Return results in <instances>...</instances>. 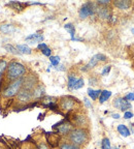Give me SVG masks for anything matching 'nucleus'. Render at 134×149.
<instances>
[{
  "mask_svg": "<svg viewBox=\"0 0 134 149\" xmlns=\"http://www.w3.org/2000/svg\"><path fill=\"white\" fill-rule=\"evenodd\" d=\"M90 140L89 130L85 127H75L68 134V141L76 146L82 147L86 145Z\"/></svg>",
  "mask_w": 134,
  "mask_h": 149,
  "instance_id": "nucleus-1",
  "label": "nucleus"
},
{
  "mask_svg": "<svg viewBox=\"0 0 134 149\" xmlns=\"http://www.w3.org/2000/svg\"><path fill=\"white\" fill-rule=\"evenodd\" d=\"M26 74V68L22 63L12 61L9 62L6 68V79L8 81H16L18 79H21Z\"/></svg>",
  "mask_w": 134,
  "mask_h": 149,
  "instance_id": "nucleus-2",
  "label": "nucleus"
},
{
  "mask_svg": "<svg viewBox=\"0 0 134 149\" xmlns=\"http://www.w3.org/2000/svg\"><path fill=\"white\" fill-rule=\"evenodd\" d=\"M23 82H24V78L21 79H18L16 81H12L7 85L6 87L3 90V97H12V96L17 95L19 93V91L21 90L22 87H23Z\"/></svg>",
  "mask_w": 134,
  "mask_h": 149,
  "instance_id": "nucleus-3",
  "label": "nucleus"
},
{
  "mask_svg": "<svg viewBox=\"0 0 134 149\" xmlns=\"http://www.w3.org/2000/svg\"><path fill=\"white\" fill-rule=\"evenodd\" d=\"M95 13H96V5L93 2H87L81 7L79 14L82 19H86L90 16H93Z\"/></svg>",
  "mask_w": 134,
  "mask_h": 149,
  "instance_id": "nucleus-4",
  "label": "nucleus"
},
{
  "mask_svg": "<svg viewBox=\"0 0 134 149\" xmlns=\"http://www.w3.org/2000/svg\"><path fill=\"white\" fill-rule=\"evenodd\" d=\"M76 104H77V102H76V100L74 97L64 96V97H62L60 100L59 106H60L61 110H63V111H70V110H72L75 107Z\"/></svg>",
  "mask_w": 134,
  "mask_h": 149,
  "instance_id": "nucleus-5",
  "label": "nucleus"
},
{
  "mask_svg": "<svg viewBox=\"0 0 134 149\" xmlns=\"http://www.w3.org/2000/svg\"><path fill=\"white\" fill-rule=\"evenodd\" d=\"M73 124L69 121H62V122H59V123L55 124L53 126V128H57L58 133L61 135H68V134L73 130Z\"/></svg>",
  "mask_w": 134,
  "mask_h": 149,
  "instance_id": "nucleus-6",
  "label": "nucleus"
},
{
  "mask_svg": "<svg viewBox=\"0 0 134 149\" xmlns=\"http://www.w3.org/2000/svg\"><path fill=\"white\" fill-rule=\"evenodd\" d=\"M32 98H34L33 96V91L28 90V89L22 88L21 90L19 91V93L17 94V100L22 104H27L30 102Z\"/></svg>",
  "mask_w": 134,
  "mask_h": 149,
  "instance_id": "nucleus-7",
  "label": "nucleus"
},
{
  "mask_svg": "<svg viewBox=\"0 0 134 149\" xmlns=\"http://www.w3.org/2000/svg\"><path fill=\"white\" fill-rule=\"evenodd\" d=\"M113 106H115V108H117V109L121 110V111H123V112L129 111V109H131V107H132L130 102H128L125 97L116 98L115 102H113Z\"/></svg>",
  "mask_w": 134,
  "mask_h": 149,
  "instance_id": "nucleus-8",
  "label": "nucleus"
},
{
  "mask_svg": "<svg viewBox=\"0 0 134 149\" xmlns=\"http://www.w3.org/2000/svg\"><path fill=\"white\" fill-rule=\"evenodd\" d=\"M37 86V78L34 74H30L28 77L24 78L23 87L22 88L28 89V90H34V88Z\"/></svg>",
  "mask_w": 134,
  "mask_h": 149,
  "instance_id": "nucleus-9",
  "label": "nucleus"
},
{
  "mask_svg": "<svg viewBox=\"0 0 134 149\" xmlns=\"http://www.w3.org/2000/svg\"><path fill=\"white\" fill-rule=\"evenodd\" d=\"M46 141L52 148H55L60 145L61 137L59 133H48L46 134Z\"/></svg>",
  "mask_w": 134,
  "mask_h": 149,
  "instance_id": "nucleus-10",
  "label": "nucleus"
},
{
  "mask_svg": "<svg viewBox=\"0 0 134 149\" xmlns=\"http://www.w3.org/2000/svg\"><path fill=\"white\" fill-rule=\"evenodd\" d=\"M105 60H106V56L105 55H103V54H96V55H94L92 58L90 59L89 63L85 66L86 68L83 70H90V68H95V66L98 64V62H100V61H105Z\"/></svg>",
  "mask_w": 134,
  "mask_h": 149,
  "instance_id": "nucleus-11",
  "label": "nucleus"
},
{
  "mask_svg": "<svg viewBox=\"0 0 134 149\" xmlns=\"http://www.w3.org/2000/svg\"><path fill=\"white\" fill-rule=\"evenodd\" d=\"M96 14L99 18L108 20L111 18V9L107 7V5H98L96 6Z\"/></svg>",
  "mask_w": 134,
  "mask_h": 149,
  "instance_id": "nucleus-12",
  "label": "nucleus"
},
{
  "mask_svg": "<svg viewBox=\"0 0 134 149\" xmlns=\"http://www.w3.org/2000/svg\"><path fill=\"white\" fill-rule=\"evenodd\" d=\"M71 123L76 127H84L87 123V116L83 114H76L71 119Z\"/></svg>",
  "mask_w": 134,
  "mask_h": 149,
  "instance_id": "nucleus-13",
  "label": "nucleus"
},
{
  "mask_svg": "<svg viewBox=\"0 0 134 149\" xmlns=\"http://www.w3.org/2000/svg\"><path fill=\"white\" fill-rule=\"evenodd\" d=\"M16 31V27L12 24H2L0 25V32L3 34H12Z\"/></svg>",
  "mask_w": 134,
  "mask_h": 149,
  "instance_id": "nucleus-14",
  "label": "nucleus"
},
{
  "mask_svg": "<svg viewBox=\"0 0 134 149\" xmlns=\"http://www.w3.org/2000/svg\"><path fill=\"white\" fill-rule=\"evenodd\" d=\"M113 5L118 7L119 9H128L131 6V1H128V0H118V1L113 2Z\"/></svg>",
  "mask_w": 134,
  "mask_h": 149,
  "instance_id": "nucleus-15",
  "label": "nucleus"
},
{
  "mask_svg": "<svg viewBox=\"0 0 134 149\" xmlns=\"http://www.w3.org/2000/svg\"><path fill=\"white\" fill-rule=\"evenodd\" d=\"M44 40V36L41 34H38V33H34V34H31L29 36L26 37V42H29L30 44H34V42H40Z\"/></svg>",
  "mask_w": 134,
  "mask_h": 149,
  "instance_id": "nucleus-16",
  "label": "nucleus"
},
{
  "mask_svg": "<svg viewBox=\"0 0 134 149\" xmlns=\"http://www.w3.org/2000/svg\"><path fill=\"white\" fill-rule=\"evenodd\" d=\"M44 93H46V89H44V85L38 84L34 88V90H33V96H34V98L42 97L44 95Z\"/></svg>",
  "mask_w": 134,
  "mask_h": 149,
  "instance_id": "nucleus-17",
  "label": "nucleus"
},
{
  "mask_svg": "<svg viewBox=\"0 0 134 149\" xmlns=\"http://www.w3.org/2000/svg\"><path fill=\"white\" fill-rule=\"evenodd\" d=\"M118 132L123 136V137H129L131 134H130V130H128V127L124 124H119L118 125Z\"/></svg>",
  "mask_w": 134,
  "mask_h": 149,
  "instance_id": "nucleus-18",
  "label": "nucleus"
},
{
  "mask_svg": "<svg viewBox=\"0 0 134 149\" xmlns=\"http://www.w3.org/2000/svg\"><path fill=\"white\" fill-rule=\"evenodd\" d=\"M16 48L19 53L21 54H31V52H32L30 48L28 46H26V45H18Z\"/></svg>",
  "mask_w": 134,
  "mask_h": 149,
  "instance_id": "nucleus-19",
  "label": "nucleus"
},
{
  "mask_svg": "<svg viewBox=\"0 0 134 149\" xmlns=\"http://www.w3.org/2000/svg\"><path fill=\"white\" fill-rule=\"evenodd\" d=\"M59 149H81V147L76 146L70 142H62L59 145Z\"/></svg>",
  "mask_w": 134,
  "mask_h": 149,
  "instance_id": "nucleus-20",
  "label": "nucleus"
},
{
  "mask_svg": "<svg viewBox=\"0 0 134 149\" xmlns=\"http://www.w3.org/2000/svg\"><path fill=\"white\" fill-rule=\"evenodd\" d=\"M8 5L12 7V8L17 9V10H22L24 9V7L26 5H28V3H22V2H19V1H12V2L8 3Z\"/></svg>",
  "mask_w": 134,
  "mask_h": 149,
  "instance_id": "nucleus-21",
  "label": "nucleus"
},
{
  "mask_svg": "<svg viewBox=\"0 0 134 149\" xmlns=\"http://www.w3.org/2000/svg\"><path fill=\"white\" fill-rule=\"evenodd\" d=\"M101 92H102V91L100 90V89H98V90H93V89H91V88L88 89L89 96H90V97L92 98L93 100H97V97H99L100 94H101Z\"/></svg>",
  "mask_w": 134,
  "mask_h": 149,
  "instance_id": "nucleus-22",
  "label": "nucleus"
},
{
  "mask_svg": "<svg viewBox=\"0 0 134 149\" xmlns=\"http://www.w3.org/2000/svg\"><path fill=\"white\" fill-rule=\"evenodd\" d=\"M111 91H108V90H103V91H102L101 94H100V97H99L100 104H103L104 102H106V100L111 97Z\"/></svg>",
  "mask_w": 134,
  "mask_h": 149,
  "instance_id": "nucleus-23",
  "label": "nucleus"
},
{
  "mask_svg": "<svg viewBox=\"0 0 134 149\" xmlns=\"http://www.w3.org/2000/svg\"><path fill=\"white\" fill-rule=\"evenodd\" d=\"M64 28L71 35V40H74V38H75L74 37V35H75V28H74V26L72 24H66V25H64Z\"/></svg>",
  "mask_w": 134,
  "mask_h": 149,
  "instance_id": "nucleus-24",
  "label": "nucleus"
},
{
  "mask_svg": "<svg viewBox=\"0 0 134 149\" xmlns=\"http://www.w3.org/2000/svg\"><path fill=\"white\" fill-rule=\"evenodd\" d=\"M6 68H7L6 61H5L4 59H1V60H0V82H1L3 72H4V70H6Z\"/></svg>",
  "mask_w": 134,
  "mask_h": 149,
  "instance_id": "nucleus-25",
  "label": "nucleus"
},
{
  "mask_svg": "<svg viewBox=\"0 0 134 149\" xmlns=\"http://www.w3.org/2000/svg\"><path fill=\"white\" fill-rule=\"evenodd\" d=\"M77 80L74 76H69L68 77V88L69 89H73L74 85H75V83L77 82Z\"/></svg>",
  "mask_w": 134,
  "mask_h": 149,
  "instance_id": "nucleus-26",
  "label": "nucleus"
},
{
  "mask_svg": "<svg viewBox=\"0 0 134 149\" xmlns=\"http://www.w3.org/2000/svg\"><path fill=\"white\" fill-rule=\"evenodd\" d=\"M101 147H102V149H111V142H109V139H108V138H104V139L102 140Z\"/></svg>",
  "mask_w": 134,
  "mask_h": 149,
  "instance_id": "nucleus-27",
  "label": "nucleus"
},
{
  "mask_svg": "<svg viewBox=\"0 0 134 149\" xmlns=\"http://www.w3.org/2000/svg\"><path fill=\"white\" fill-rule=\"evenodd\" d=\"M5 50H6L7 52H9V53L12 54H19L18 50H17V48H15L14 46H12V45H5L4 47H3Z\"/></svg>",
  "mask_w": 134,
  "mask_h": 149,
  "instance_id": "nucleus-28",
  "label": "nucleus"
},
{
  "mask_svg": "<svg viewBox=\"0 0 134 149\" xmlns=\"http://www.w3.org/2000/svg\"><path fill=\"white\" fill-rule=\"evenodd\" d=\"M50 61H51V63L54 66H57L59 64V62H60V57L59 56H51L50 57Z\"/></svg>",
  "mask_w": 134,
  "mask_h": 149,
  "instance_id": "nucleus-29",
  "label": "nucleus"
},
{
  "mask_svg": "<svg viewBox=\"0 0 134 149\" xmlns=\"http://www.w3.org/2000/svg\"><path fill=\"white\" fill-rule=\"evenodd\" d=\"M84 86V79H79L77 80V82L75 83V85H74V87H73V89H79V88H82V87Z\"/></svg>",
  "mask_w": 134,
  "mask_h": 149,
  "instance_id": "nucleus-30",
  "label": "nucleus"
},
{
  "mask_svg": "<svg viewBox=\"0 0 134 149\" xmlns=\"http://www.w3.org/2000/svg\"><path fill=\"white\" fill-rule=\"evenodd\" d=\"M111 65H107V66H105V68H103V70H102L101 76H106V74H108V72H111Z\"/></svg>",
  "mask_w": 134,
  "mask_h": 149,
  "instance_id": "nucleus-31",
  "label": "nucleus"
},
{
  "mask_svg": "<svg viewBox=\"0 0 134 149\" xmlns=\"http://www.w3.org/2000/svg\"><path fill=\"white\" fill-rule=\"evenodd\" d=\"M42 54H44V56H48V57H51V53H52V51H51V49L50 48H46L44 50H42Z\"/></svg>",
  "mask_w": 134,
  "mask_h": 149,
  "instance_id": "nucleus-32",
  "label": "nucleus"
},
{
  "mask_svg": "<svg viewBox=\"0 0 134 149\" xmlns=\"http://www.w3.org/2000/svg\"><path fill=\"white\" fill-rule=\"evenodd\" d=\"M132 117H133V113H132V112L127 111L124 113V118L125 119H130V118H132Z\"/></svg>",
  "mask_w": 134,
  "mask_h": 149,
  "instance_id": "nucleus-33",
  "label": "nucleus"
},
{
  "mask_svg": "<svg viewBox=\"0 0 134 149\" xmlns=\"http://www.w3.org/2000/svg\"><path fill=\"white\" fill-rule=\"evenodd\" d=\"M125 98L128 100V102H129V100H134V93H133V92L128 93L127 95L125 96Z\"/></svg>",
  "mask_w": 134,
  "mask_h": 149,
  "instance_id": "nucleus-34",
  "label": "nucleus"
},
{
  "mask_svg": "<svg viewBox=\"0 0 134 149\" xmlns=\"http://www.w3.org/2000/svg\"><path fill=\"white\" fill-rule=\"evenodd\" d=\"M97 4L98 5H107V4H109V0H99V1H97Z\"/></svg>",
  "mask_w": 134,
  "mask_h": 149,
  "instance_id": "nucleus-35",
  "label": "nucleus"
},
{
  "mask_svg": "<svg viewBox=\"0 0 134 149\" xmlns=\"http://www.w3.org/2000/svg\"><path fill=\"white\" fill-rule=\"evenodd\" d=\"M46 48H48V46H46V44H44V42H42V44H39L38 46H37V49L38 50H44Z\"/></svg>",
  "mask_w": 134,
  "mask_h": 149,
  "instance_id": "nucleus-36",
  "label": "nucleus"
},
{
  "mask_svg": "<svg viewBox=\"0 0 134 149\" xmlns=\"http://www.w3.org/2000/svg\"><path fill=\"white\" fill-rule=\"evenodd\" d=\"M38 149H49V148H48V146H46L44 143H41V144H39V146H38Z\"/></svg>",
  "mask_w": 134,
  "mask_h": 149,
  "instance_id": "nucleus-37",
  "label": "nucleus"
},
{
  "mask_svg": "<svg viewBox=\"0 0 134 149\" xmlns=\"http://www.w3.org/2000/svg\"><path fill=\"white\" fill-rule=\"evenodd\" d=\"M85 100V104H86V106H87V107H88V108H91V102H89V100H88V98H85V100Z\"/></svg>",
  "mask_w": 134,
  "mask_h": 149,
  "instance_id": "nucleus-38",
  "label": "nucleus"
},
{
  "mask_svg": "<svg viewBox=\"0 0 134 149\" xmlns=\"http://www.w3.org/2000/svg\"><path fill=\"white\" fill-rule=\"evenodd\" d=\"M111 116H113V118H115V119H119V118H120V115L117 114V113H115V114H113V115H111Z\"/></svg>",
  "mask_w": 134,
  "mask_h": 149,
  "instance_id": "nucleus-39",
  "label": "nucleus"
},
{
  "mask_svg": "<svg viewBox=\"0 0 134 149\" xmlns=\"http://www.w3.org/2000/svg\"><path fill=\"white\" fill-rule=\"evenodd\" d=\"M111 149H119V148H118V147H111Z\"/></svg>",
  "mask_w": 134,
  "mask_h": 149,
  "instance_id": "nucleus-40",
  "label": "nucleus"
},
{
  "mask_svg": "<svg viewBox=\"0 0 134 149\" xmlns=\"http://www.w3.org/2000/svg\"><path fill=\"white\" fill-rule=\"evenodd\" d=\"M131 32H132V33H133V34H134V28H132V29H131Z\"/></svg>",
  "mask_w": 134,
  "mask_h": 149,
  "instance_id": "nucleus-41",
  "label": "nucleus"
}]
</instances>
